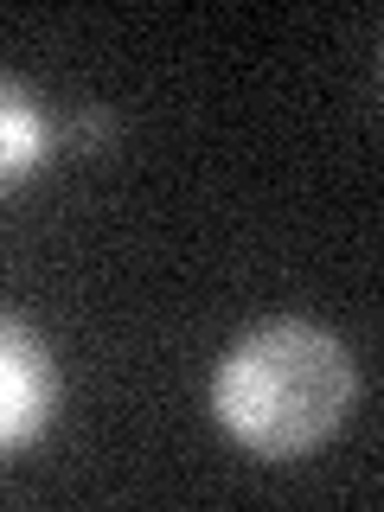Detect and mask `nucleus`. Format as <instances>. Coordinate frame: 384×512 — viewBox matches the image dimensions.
Returning a JSON list of instances; mask_svg holds the SVG:
<instances>
[{"label": "nucleus", "instance_id": "1", "mask_svg": "<svg viewBox=\"0 0 384 512\" xmlns=\"http://www.w3.org/2000/svg\"><path fill=\"white\" fill-rule=\"evenodd\" d=\"M359 372H352L346 346L314 320H263L218 359L212 372V416L224 436L244 442L250 455L288 461L308 455L340 429L352 410Z\"/></svg>", "mask_w": 384, "mask_h": 512}, {"label": "nucleus", "instance_id": "3", "mask_svg": "<svg viewBox=\"0 0 384 512\" xmlns=\"http://www.w3.org/2000/svg\"><path fill=\"white\" fill-rule=\"evenodd\" d=\"M45 135H52V128H45L39 96L26 84H13V77H0V192L20 186L45 160Z\"/></svg>", "mask_w": 384, "mask_h": 512}, {"label": "nucleus", "instance_id": "2", "mask_svg": "<svg viewBox=\"0 0 384 512\" xmlns=\"http://www.w3.org/2000/svg\"><path fill=\"white\" fill-rule=\"evenodd\" d=\"M58 416V359L32 327L0 314V455L39 442Z\"/></svg>", "mask_w": 384, "mask_h": 512}, {"label": "nucleus", "instance_id": "4", "mask_svg": "<svg viewBox=\"0 0 384 512\" xmlns=\"http://www.w3.org/2000/svg\"><path fill=\"white\" fill-rule=\"evenodd\" d=\"M109 135H116V122H109V109L84 103V109H77V116H71V141H77V148H103Z\"/></svg>", "mask_w": 384, "mask_h": 512}]
</instances>
